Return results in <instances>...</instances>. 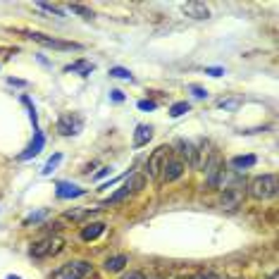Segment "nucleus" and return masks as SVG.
I'll list each match as a JSON object with an SVG mask.
<instances>
[{"instance_id": "1", "label": "nucleus", "mask_w": 279, "mask_h": 279, "mask_svg": "<svg viewBox=\"0 0 279 279\" xmlns=\"http://www.w3.org/2000/svg\"><path fill=\"white\" fill-rule=\"evenodd\" d=\"M279 182L274 175H258L248 182V194L255 201H267V198H274L277 196Z\"/></svg>"}, {"instance_id": "2", "label": "nucleus", "mask_w": 279, "mask_h": 279, "mask_svg": "<svg viewBox=\"0 0 279 279\" xmlns=\"http://www.w3.org/2000/svg\"><path fill=\"white\" fill-rule=\"evenodd\" d=\"M91 272V263L86 260H70L50 274V279H84L86 274Z\"/></svg>"}, {"instance_id": "3", "label": "nucleus", "mask_w": 279, "mask_h": 279, "mask_svg": "<svg viewBox=\"0 0 279 279\" xmlns=\"http://www.w3.org/2000/svg\"><path fill=\"white\" fill-rule=\"evenodd\" d=\"M62 246H65V241L60 237H46V239H41V241H36L34 246H31V255L34 258H50V255H57V253L62 251Z\"/></svg>"}, {"instance_id": "4", "label": "nucleus", "mask_w": 279, "mask_h": 279, "mask_svg": "<svg viewBox=\"0 0 279 279\" xmlns=\"http://www.w3.org/2000/svg\"><path fill=\"white\" fill-rule=\"evenodd\" d=\"M81 129H84V119L77 112H65L57 119V132L62 134V136H77Z\"/></svg>"}, {"instance_id": "5", "label": "nucleus", "mask_w": 279, "mask_h": 279, "mask_svg": "<svg viewBox=\"0 0 279 279\" xmlns=\"http://www.w3.org/2000/svg\"><path fill=\"white\" fill-rule=\"evenodd\" d=\"M169 155H172V148L169 146H160V148H155L153 151V155H151L148 162H146V172H148L151 179H158V177H160L162 165H165V160H167Z\"/></svg>"}, {"instance_id": "6", "label": "nucleus", "mask_w": 279, "mask_h": 279, "mask_svg": "<svg viewBox=\"0 0 279 279\" xmlns=\"http://www.w3.org/2000/svg\"><path fill=\"white\" fill-rule=\"evenodd\" d=\"M143 184H146V179L141 175H132L129 177V182L124 184V186L119 188L117 194H112L110 198H105L103 201V205H115V203H119V201H124L129 194H134V191H139V188H143Z\"/></svg>"}, {"instance_id": "7", "label": "nucleus", "mask_w": 279, "mask_h": 279, "mask_svg": "<svg viewBox=\"0 0 279 279\" xmlns=\"http://www.w3.org/2000/svg\"><path fill=\"white\" fill-rule=\"evenodd\" d=\"M29 38L36 43H41V46H46V48H55V50H81L84 46L81 43H74V41H60V38H50V36L46 34H29Z\"/></svg>"}, {"instance_id": "8", "label": "nucleus", "mask_w": 279, "mask_h": 279, "mask_svg": "<svg viewBox=\"0 0 279 279\" xmlns=\"http://www.w3.org/2000/svg\"><path fill=\"white\" fill-rule=\"evenodd\" d=\"M184 169H186V165H184L182 158H175V155H169L167 160H165V165H162L160 179H162V182H177V179L184 175Z\"/></svg>"}, {"instance_id": "9", "label": "nucleus", "mask_w": 279, "mask_h": 279, "mask_svg": "<svg viewBox=\"0 0 279 279\" xmlns=\"http://www.w3.org/2000/svg\"><path fill=\"white\" fill-rule=\"evenodd\" d=\"M203 169H205V177H208V184L212 186L217 179V175L224 169V160L220 153H210V158L205 160V165H203Z\"/></svg>"}, {"instance_id": "10", "label": "nucleus", "mask_w": 279, "mask_h": 279, "mask_svg": "<svg viewBox=\"0 0 279 279\" xmlns=\"http://www.w3.org/2000/svg\"><path fill=\"white\" fill-rule=\"evenodd\" d=\"M86 188L77 186V184H70V182H57L55 186V196L57 198H62V201H67V198H79V196H84Z\"/></svg>"}, {"instance_id": "11", "label": "nucleus", "mask_w": 279, "mask_h": 279, "mask_svg": "<svg viewBox=\"0 0 279 279\" xmlns=\"http://www.w3.org/2000/svg\"><path fill=\"white\" fill-rule=\"evenodd\" d=\"M43 143H46V136H43L41 132L34 134V141L27 146V151L24 153H19V160H31V158H36V155L43 151Z\"/></svg>"}, {"instance_id": "12", "label": "nucleus", "mask_w": 279, "mask_h": 279, "mask_svg": "<svg viewBox=\"0 0 279 279\" xmlns=\"http://www.w3.org/2000/svg\"><path fill=\"white\" fill-rule=\"evenodd\" d=\"M182 10L188 17H194V19H208L210 17V10L205 3H184Z\"/></svg>"}, {"instance_id": "13", "label": "nucleus", "mask_w": 279, "mask_h": 279, "mask_svg": "<svg viewBox=\"0 0 279 279\" xmlns=\"http://www.w3.org/2000/svg\"><path fill=\"white\" fill-rule=\"evenodd\" d=\"M151 139H153V126L151 124H139L136 126V132H134V148L146 146Z\"/></svg>"}, {"instance_id": "14", "label": "nucleus", "mask_w": 279, "mask_h": 279, "mask_svg": "<svg viewBox=\"0 0 279 279\" xmlns=\"http://www.w3.org/2000/svg\"><path fill=\"white\" fill-rule=\"evenodd\" d=\"M105 231V224L103 222H93V224H86L84 229H81V239L84 241H93V239H98L100 234Z\"/></svg>"}, {"instance_id": "15", "label": "nucleus", "mask_w": 279, "mask_h": 279, "mask_svg": "<svg viewBox=\"0 0 279 279\" xmlns=\"http://www.w3.org/2000/svg\"><path fill=\"white\" fill-rule=\"evenodd\" d=\"M65 72H72V74H91L93 72V65L91 62H86V60H77V62H72L65 67Z\"/></svg>"}, {"instance_id": "16", "label": "nucleus", "mask_w": 279, "mask_h": 279, "mask_svg": "<svg viewBox=\"0 0 279 279\" xmlns=\"http://www.w3.org/2000/svg\"><path fill=\"white\" fill-rule=\"evenodd\" d=\"M126 263H129V258H126V255H115V258L105 260V270H108V272H122Z\"/></svg>"}, {"instance_id": "17", "label": "nucleus", "mask_w": 279, "mask_h": 279, "mask_svg": "<svg viewBox=\"0 0 279 279\" xmlns=\"http://www.w3.org/2000/svg\"><path fill=\"white\" fill-rule=\"evenodd\" d=\"M258 162L255 155H237V158H231V167L234 169H246V167H253Z\"/></svg>"}, {"instance_id": "18", "label": "nucleus", "mask_w": 279, "mask_h": 279, "mask_svg": "<svg viewBox=\"0 0 279 279\" xmlns=\"http://www.w3.org/2000/svg\"><path fill=\"white\" fill-rule=\"evenodd\" d=\"M89 215H93V210H67L62 215V220H72V222H77V220H84V217H89Z\"/></svg>"}, {"instance_id": "19", "label": "nucleus", "mask_w": 279, "mask_h": 279, "mask_svg": "<svg viewBox=\"0 0 279 279\" xmlns=\"http://www.w3.org/2000/svg\"><path fill=\"white\" fill-rule=\"evenodd\" d=\"M60 162H62V153H55L48 162H46V165H43V175H46V177L53 175V172L57 169V165H60Z\"/></svg>"}, {"instance_id": "20", "label": "nucleus", "mask_w": 279, "mask_h": 279, "mask_svg": "<svg viewBox=\"0 0 279 279\" xmlns=\"http://www.w3.org/2000/svg\"><path fill=\"white\" fill-rule=\"evenodd\" d=\"M188 110H191V105H188L186 100H179V103H175L169 108V115H172V117H182L184 112H188Z\"/></svg>"}, {"instance_id": "21", "label": "nucleus", "mask_w": 279, "mask_h": 279, "mask_svg": "<svg viewBox=\"0 0 279 279\" xmlns=\"http://www.w3.org/2000/svg\"><path fill=\"white\" fill-rule=\"evenodd\" d=\"M22 103L29 108V117H31V122H34V132H38V115H36V108L34 103L29 100V96H22Z\"/></svg>"}, {"instance_id": "22", "label": "nucleus", "mask_w": 279, "mask_h": 279, "mask_svg": "<svg viewBox=\"0 0 279 279\" xmlns=\"http://www.w3.org/2000/svg\"><path fill=\"white\" fill-rule=\"evenodd\" d=\"M110 77H115V79H126V81H134L132 72L124 70V67H112V70H110Z\"/></svg>"}, {"instance_id": "23", "label": "nucleus", "mask_w": 279, "mask_h": 279, "mask_svg": "<svg viewBox=\"0 0 279 279\" xmlns=\"http://www.w3.org/2000/svg\"><path fill=\"white\" fill-rule=\"evenodd\" d=\"M43 217H48V210H38V212H31V215L24 217V224H31V222H41Z\"/></svg>"}, {"instance_id": "24", "label": "nucleus", "mask_w": 279, "mask_h": 279, "mask_svg": "<svg viewBox=\"0 0 279 279\" xmlns=\"http://www.w3.org/2000/svg\"><path fill=\"white\" fill-rule=\"evenodd\" d=\"M38 7L46 10V12L57 14V17H65V10H62V7H57V5H50V3H38Z\"/></svg>"}, {"instance_id": "25", "label": "nucleus", "mask_w": 279, "mask_h": 279, "mask_svg": "<svg viewBox=\"0 0 279 279\" xmlns=\"http://www.w3.org/2000/svg\"><path fill=\"white\" fill-rule=\"evenodd\" d=\"M70 10L72 12H77V14H81L84 19H93V12L91 10H86L84 5H77V3H74V5H70Z\"/></svg>"}, {"instance_id": "26", "label": "nucleus", "mask_w": 279, "mask_h": 279, "mask_svg": "<svg viewBox=\"0 0 279 279\" xmlns=\"http://www.w3.org/2000/svg\"><path fill=\"white\" fill-rule=\"evenodd\" d=\"M188 91L194 93L196 98H205V96H208V91H205L203 86H198V84H191V86H188Z\"/></svg>"}, {"instance_id": "27", "label": "nucleus", "mask_w": 279, "mask_h": 279, "mask_svg": "<svg viewBox=\"0 0 279 279\" xmlns=\"http://www.w3.org/2000/svg\"><path fill=\"white\" fill-rule=\"evenodd\" d=\"M179 279H215L212 272H198V274H188V277H179Z\"/></svg>"}, {"instance_id": "28", "label": "nucleus", "mask_w": 279, "mask_h": 279, "mask_svg": "<svg viewBox=\"0 0 279 279\" xmlns=\"http://www.w3.org/2000/svg\"><path fill=\"white\" fill-rule=\"evenodd\" d=\"M205 74H210V77H222L224 70L222 67H205Z\"/></svg>"}, {"instance_id": "29", "label": "nucleus", "mask_w": 279, "mask_h": 279, "mask_svg": "<svg viewBox=\"0 0 279 279\" xmlns=\"http://www.w3.org/2000/svg\"><path fill=\"white\" fill-rule=\"evenodd\" d=\"M158 105L153 103V100H139V110H155Z\"/></svg>"}, {"instance_id": "30", "label": "nucleus", "mask_w": 279, "mask_h": 279, "mask_svg": "<svg viewBox=\"0 0 279 279\" xmlns=\"http://www.w3.org/2000/svg\"><path fill=\"white\" fill-rule=\"evenodd\" d=\"M110 98H112V100H115V103H122V100H124V93L115 89V91H110Z\"/></svg>"}, {"instance_id": "31", "label": "nucleus", "mask_w": 279, "mask_h": 279, "mask_svg": "<svg viewBox=\"0 0 279 279\" xmlns=\"http://www.w3.org/2000/svg\"><path fill=\"white\" fill-rule=\"evenodd\" d=\"M239 100H220V108H237Z\"/></svg>"}, {"instance_id": "32", "label": "nucleus", "mask_w": 279, "mask_h": 279, "mask_svg": "<svg viewBox=\"0 0 279 279\" xmlns=\"http://www.w3.org/2000/svg\"><path fill=\"white\" fill-rule=\"evenodd\" d=\"M110 172H112V167H103V169H100V172L96 175V179H103V177H108Z\"/></svg>"}, {"instance_id": "33", "label": "nucleus", "mask_w": 279, "mask_h": 279, "mask_svg": "<svg viewBox=\"0 0 279 279\" xmlns=\"http://www.w3.org/2000/svg\"><path fill=\"white\" fill-rule=\"evenodd\" d=\"M7 84H12V86H27V81H22V79H7Z\"/></svg>"}, {"instance_id": "34", "label": "nucleus", "mask_w": 279, "mask_h": 279, "mask_svg": "<svg viewBox=\"0 0 279 279\" xmlns=\"http://www.w3.org/2000/svg\"><path fill=\"white\" fill-rule=\"evenodd\" d=\"M122 279H143V274H139V272H134V274H129V277H122Z\"/></svg>"}, {"instance_id": "35", "label": "nucleus", "mask_w": 279, "mask_h": 279, "mask_svg": "<svg viewBox=\"0 0 279 279\" xmlns=\"http://www.w3.org/2000/svg\"><path fill=\"white\" fill-rule=\"evenodd\" d=\"M7 279H22V277H17V274H10V277H7Z\"/></svg>"}, {"instance_id": "36", "label": "nucleus", "mask_w": 279, "mask_h": 279, "mask_svg": "<svg viewBox=\"0 0 279 279\" xmlns=\"http://www.w3.org/2000/svg\"><path fill=\"white\" fill-rule=\"evenodd\" d=\"M270 279H277V274H272V277H270Z\"/></svg>"}, {"instance_id": "37", "label": "nucleus", "mask_w": 279, "mask_h": 279, "mask_svg": "<svg viewBox=\"0 0 279 279\" xmlns=\"http://www.w3.org/2000/svg\"><path fill=\"white\" fill-rule=\"evenodd\" d=\"M215 279H222V277H215Z\"/></svg>"}]
</instances>
